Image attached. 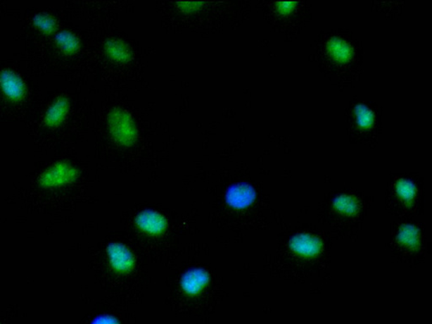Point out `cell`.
Wrapping results in <instances>:
<instances>
[{"mask_svg":"<svg viewBox=\"0 0 432 324\" xmlns=\"http://www.w3.org/2000/svg\"><path fill=\"white\" fill-rule=\"evenodd\" d=\"M108 127L112 137L121 146L131 147L136 142L137 127L128 111L113 109L108 114Z\"/></svg>","mask_w":432,"mask_h":324,"instance_id":"6da1fadb","label":"cell"},{"mask_svg":"<svg viewBox=\"0 0 432 324\" xmlns=\"http://www.w3.org/2000/svg\"><path fill=\"white\" fill-rule=\"evenodd\" d=\"M256 198L255 190L248 183L241 182L229 187L226 200L234 208H245L251 206Z\"/></svg>","mask_w":432,"mask_h":324,"instance_id":"7a4b0ae2","label":"cell"},{"mask_svg":"<svg viewBox=\"0 0 432 324\" xmlns=\"http://www.w3.org/2000/svg\"><path fill=\"white\" fill-rule=\"evenodd\" d=\"M108 254L113 270L118 272H129L133 270L135 264L134 255L128 247L122 243L114 242L110 244Z\"/></svg>","mask_w":432,"mask_h":324,"instance_id":"3957f363","label":"cell"},{"mask_svg":"<svg viewBox=\"0 0 432 324\" xmlns=\"http://www.w3.org/2000/svg\"><path fill=\"white\" fill-rule=\"evenodd\" d=\"M209 282V273L202 268H194L186 272L181 280L182 288L190 296L198 295Z\"/></svg>","mask_w":432,"mask_h":324,"instance_id":"277c9868","label":"cell"},{"mask_svg":"<svg viewBox=\"0 0 432 324\" xmlns=\"http://www.w3.org/2000/svg\"><path fill=\"white\" fill-rule=\"evenodd\" d=\"M136 223L143 232L151 235H160L166 231L167 221L160 213L154 211H145L139 213Z\"/></svg>","mask_w":432,"mask_h":324,"instance_id":"5b68a950","label":"cell"},{"mask_svg":"<svg viewBox=\"0 0 432 324\" xmlns=\"http://www.w3.org/2000/svg\"><path fill=\"white\" fill-rule=\"evenodd\" d=\"M0 87L11 100H23L25 95V87L23 80L11 70H4L0 74Z\"/></svg>","mask_w":432,"mask_h":324,"instance_id":"8992f818","label":"cell"},{"mask_svg":"<svg viewBox=\"0 0 432 324\" xmlns=\"http://www.w3.org/2000/svg\"><path fill=\"white\" fill-rule=\"evenodd\" d=\"M76 177L77 172L73 166L67 163H58L42 176V181L46 185L53 186L73 182Z\"/></svg>","mask_w":432,"mask_h":324,"instance_id":"52a82bcc","label":"cell"},{"mask_svg":"<svg viewBox=\"0 0 432 324\" xmlns=\"http://www.w3.org/2000/svg\"><path fill=\"white\" fill-rule=\"evenodd\" d=\"M290 245L295 253L306 256V257L319 254L322 249V242L319 238L310 235H303V234L292 237Z\"/></svg>","mask_w":432,"mask_h":324,"instance_id":"ba28073f","label":"cell"},{"mask_svg":"<svg viewBox=\"0 0 432 324\" xmlns=\"http://www.w3.org/2000/svg\"><path fill=\"white\" fill-rule=\"evenodd\" d=\"M70 102L65 97H59L51 105L46 113L45 123L49 127H57L66 117L69 113Z\"/></svg>","mask_w":432,"mask_h":324,"instance_id":"9c48e42d","label":"cell"},{"mask_svg":"<svg viewBox=\"0 0 432 324\" xmlns=\"http://www.w3.org/2000/svg\"><path fill=\"white\" fill-rule=\"evenodd\" d=\"M104 49L112 61L118 63L129 62L133 56L129 46L122 40H108L104 45Z\"/></svg>","mask_w":432,"mask_h":324,"instance_id":"30bf717a","label":"cell"},{"mask_svg":"<svg viewBox=\"0 0 432 324\" xmlns=\"http://www.w3.org/2000/svg\"><path fill=\"white\" fill-rule=\"evenodd\" d=\"M398 241L410 249H417L420 244V232L412 225H403L400 229Z\"/></svg>","mask_w":432,"mask_h":324,"instance_id":"8fae6325","label":"cell"},{"mask_svg":"<svg viewBox=\"0 0 432 324\" xmlns=\"http://www.w3.org/2000/svg\"><path fill=\"white\" fill-rule=\"evenodd\" d=\"M56 42L63 52L67 54L77 53L80 48L78 38L69 31L59 32L56 36Z\"/></svg>","mask_w":432,"mask_h":324,"instance_id":"7c38bea8","label":"cell"},{"mask_svg":"<svg viewBox=\"0 0 432 324\" xmlns=\"http://www.w3.org/2000/svg\"><path fill=\"white\" fill-rule=\"evenodd\" d=\"M329 50L332 56L341 62L349 61L351 57L350 46L342 40L333 39L330 41Z\"/></svg>","mask_w":432,"mask_h":324,"instance_id":"4fadbf2b","label":"cell"},{"mask_svg":"<svg viewBox=\"0 0 432 324\" xmlns=\"http://www.w3.org/2000/svg\"><path fill=\"white\" fill-rule=\"evenodd\" d=\"M333 208L343 214L352 216L358 211L357 199L351 196L341 195L334 199Z\"/></svg>","mask_w":432,"mask_h":324,"instance_id":"5bb4252c","label":"cell"},{"mask_svg":"<svg viewBox=\"0 0 432 324\" xmlns=\"http://www.w3.org/2000/svg\"><path fill=\"white\" fill-rule=\"evenodd\" d=\"M33 24L37 29L46 34L54 32L57 27L56 20L53 17L46 14H38L34 17Z\"/></svg>","mask_w":432,"mask_h":324,"instance_id":"9a60e30c","label":"cell"},{"mask_svg":"<svg viewBox=\"0 0 432 324\" xmlns=\"http://www.w3.org/2000/svg\"><path fill=\"white\" fill-rule=\"evenodd\" d=\"M396 190L398 194L406 201H410L417 194V187L414 183L409 181L400 180L397 182Z\"/></svg>","mask_w":432,"mask_h":324,"instance_id":"2e32d148","label":"cell"},{"mask_svg":"<svg viewBox=\"0 0 432 324\" xmlns=\"http://www.w3.org/2000/svg\"><path fill=\"white\" fill-rule=\"evenodd\" d=\"M355 113L357 115L360 126L362 127H369L374 121V114L365 106H357L355 109Z\"/></svg>","mask_w":432,"mask_h":324,"instance_id":"e0dca14e","label":"cell"},{"mask_svg":"<svg viewBox=\"0 0 432 324\" xmlns=\"http://www.w3.org/2000/svg\"><path fill=\"white\" fill-rule=\"evenodd\" d=\"M202 2H180L179 8L185 12H193L202 6Z\"/></svg>","mask_w":432,"mask_h":324,"instance_id":"ac0fdd59","label":"cell"},{"mask_svg":"<svg viewBox=\"0 0 432 324\" xmlns=\"http://www.w3.org/2000/svg\"><path fill=\"white\" fill-rule=\"evenodd\" d=\"M91 324H120L115 318L109 316L96 318Z\"/></svg>","mask_w":432,"mask_h":324,"instance_id":"d6986e66","label":"cell"}]
</instances>
